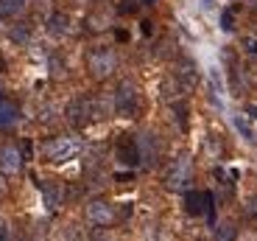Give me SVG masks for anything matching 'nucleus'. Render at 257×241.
<instances>
[{"label": "nucleus", "instance_id": "obj_1", "mask_svg": "<svg viewBox=\"0 0 257 241\" xmlns=\"http://www.w3.org/2000/svg\"><path fill=\"white\" fill-rule=\"evenodd\" d=\"M87 70H90L92 78L103 82L109 78L112 73L117 70V53L112 48H92L90 56H87Z\"/></svg>", "mask_w": 257, "mask_h": 241}, {"label": "nucleus", "instance_id": "obj_2", "mask_svg": "<svg viewBox=\"0 0 257 241\" xmlns=\"http://www.w3.org/2000/svg\"><path fill=\"white\" fill-rule=\"evenodd\" d=\"M115 110L123 118H137L140 112V90L132 78H123L115 90Z\"/></svg>", "mask_w": 257, "mask_h": 241}, {"label": "nucleus", "instance_id": "obj_3", "mask_svg": "<svg viewBox=\"0 0 257 241\" xmlns=\"http://www.w3.org/2000/svg\"><path fill=\"white\" fill-rule=\"evenodd\" d=\"M78 151H81V140H78V137H70V135L53 137V140L45 143L48 163H67V160H73Z\"/></svg>", "mask_w": 257, "mask_h": 241}, {"label": "nucleus", "instance_id": "obj_4", "mask_svg": "<svg viewBox=\"0 0 257 241\" xmlns=\"http://www.w3.org/2000/svg\"><path fill=\"white\" fill-rule=\"evenodd\" d=\"M193 180V166H190V157H176L174 163L168 166L165 171V185L171 191H187V185H190Z\"/></svg>", "mask_w": 257, "mask_h": 241}, {"label": "nucleus", "instance_id": "obj_5", "mask_svg": "<svg viewBox=\"0 0 257 241\" xmlns=\"http://www.w3.org/2000/svg\"><path fill=\"white\" fill-rule=\"evenodd\" d=\"M95 115H98V107H95V101H92V98H87V96L73 98L70 104H67V121H70L76 129L87 126Z\"/></svg>", "mask_w": 257, "mask_h": 241}, {"label": "nucleus", "instance_id": "obj_6", "mask_svg": "<svg viewBox=\"0 0 257 241\" xmlns=\"http://www.w3.org/2000/svg\"><path fill=\"white\" fill-rule=\"evenodd\" d=\"M185 210L190 216H207L215 219V205H212V194L210 191H185Z\"/></svg>", "mask_w": 257, "mask_h": 241}, {"label": "nucleus", "instance_id": "obj_7", "mask_svg": "<svg viewBox=\"0 0 257 241\" xmlns=\"http://www.w3.org/2000/svg\"><path fill=\"white\" fill-rule=\"evenodd\" d=\"M87 222L95 224V227H109L115 222V208L109 202H103V199H92L87 205Z\"/></svg>", "mask_w": 257, "mask_h": 241}, {"label": "nucleus", "instance_id": "obj_8", "mask_svg": "<svg viewBox=\"0 0 257 241\" xmlns=\"http://www.w3.org/2000/svg\"><path fill=\"white\" fill-rule=\"evenodd\" d=\"M137 149H140V163H146L148 169L157 166V160H160V140H157L154 132H143L137 137Z\"/></svg>", "mask_w": 257, "mask_h": 241}, {"label": "nucleus", "instance_id": "obj_9", "mask_svg": "<svg viewBox=\"0 0 257 241\" xmlns=\"http://www.w3.org/2000/svg\"><path fill=\"white\" fill-rule=\"evenodd\" d=\"M115 154L123 166H140V149H137V137L123 135L115 146Z\"/></svg>", "mask_w": 257, "mask_h": 241}, {"label": "nucleus", "instance_id": "obj_10", "mask_svg": "<svg viewBox=\"0 0 257 241\" xmlns=\"http://www.w3.org/2000/svg\"><path fill=\"white\" fill-rule=\"evenodd\" d=\"M23 154H20L14 146H3L0 149V174H17L20 169H23Z\"/></svg>", "mask_w": 257, "mask_h": 241}, {"label": "nucleus", "instance_id": "obj_11", "mask_svg": "<svg viewBox=\"0 0 257 241\" xmlns=\"http://www.w3.org/2000/svg\"><path fill=\"white\" fill-rule=\"evenodd\" d=\"M196 82H199V70H196L193 62L185 59V62L179 65V70H176V85H179V90H193Z\"/></svg>", "mask_w": 257, "mask_h": 241}, {"label": "nucleus", "instance_id": "obj_12", "mask_svg": "<svg viewBox=\"0 0 257 241\" xmlns=\"http://www.w3.org/2000/svg\"><path fill=\"white\" fill-rule=\"evenodd\" d=\"M20 121V107L14 101H6V98H0V129H9Z\"/></svg>", "mask_w": 257, "mask_h": 241}, {"label": "nucleus", "instance_id": "obj_13", "mask_svg": "<svg viewBox=\"0 0 257 241\" xmlns=\"http://www.w3.org/2000/svg\"><path fill=\"white\" fill-rule=\"evenodd\" d=\"M70 31V17L64 12H56L48 17V34H53V37H64V34Z\"/></svg>", "mask_w": 257, "mask_h": 241}, {"label": "nucleus", "instance_id": "obj_14", "mask_svg": "<svg viewBox=\"0 0 257 241\" xmlns=\"http://www.w3.org/2000/svg\"><path fill=\"white\" fill-rule=\"evenodd\" d=\"M28 0H0V20H14L26 12Z\"/></svg>", "mask_w": 257, "mask_h": 241}, {"label": "nucleus", "instance_id": "obj_15", "mask_svg": "<svg viewBox=\"0 0 257 241\" xmlns=\"http://www.w3.org/2000/svg\"><path fill=\"white\" fill-rule=\"evenodd\" d=\"M42 199H45L48 210H56L62 205V188H59V183H42Z\"/></svg>", "mask_w": 257, "mask_h": 241}, {"label": "nucleus", "instance_id": "obj_16", "mask_svg": "<svg viewBox=\"0 0 257 241\" xmlns=\"http://www.w3.org/2000/svg\"><path fill=\"white\" fill-rule=\"evenodd\" d=\"M12 39H14V42H28V39H31V28H28V26H17L12 31Z\"/></svg>", "mask_w": 257, "mask_h": 241}, {"label": "nucleus", "instance_id": "obj_17", "mask_svg": "<svg viewBox=\"0 0 257 241\" xmlns=\"http://www.w3.org/2000/svg\"><path fill=\"white\" fill-rule=\"evenodd\" d=\"M103 23H106V17H101V14H92V17H87V28H92V31H101V28H106Z\"/></svg>", "mask_w": 257, "mask_h": 241}, {"label": "nucleus", "instance_id": "obj_18", "mask_svg": "<svg viewBox=\"0 0 257 241\" xmlns=\"http://www.w3.org/2000/svg\"><path fill=\"white\" fill-rule=\"evenodd\" d=\"M235 126H238V129H240V135H243L246 140H254V137H257L254 132H251L249 126H246V121H243V118H235Z\"/></svg>", "mask_w": 257, "mask_h": 241}, {"label": "nucleus", "instance_id": "obj_19", "mask_svg": "<svg viewBox=\"0 0 257 241\" xmlns=\"http://www.w3.org/2000/svg\"><path fill=\"white\" fill-rule=\"evenodd\" d=\"M174 112H176V121L182 124V129L187 126V121H185V115H187V110H185V104H174Z\"/></svg>", "mask_w": 257, "mask_h": 241}, {"label": "nucleus", "instance_id": "obj_20", "mask_svg": "<svg viewBox=\"0 0 257 241\" xmlns=\"http://www.w3.org/2000/svg\"><path fill=\"white\" fill-rule=\"evenodd\" d=\"M235 238V230H232V224H224V230L218 233V241H232Z\"/></svg>", "mask_w": 257, "mask_h": 241}, {"label": "nucleus", "instance_id": "obj_21", "mask_svg": "<svg viewBox=\"0 0 257 241\" xmlns=\"http://www.w3.org/2000/svg\"><path fill=\"white\" fill-rule=\"evenodd\" d=\"M90 241H112V238H109V235H106V233H103V230H101V227H98V230H95V233H92V235H90Z\"/></svg>", "mask_w": 257, "mask_h": 241}, {"label": "nucleus", "instance_id": "obj_22", "mask_svg": "<svg viewBox=\"0 0 257 241\" xmlns=\"http://www.w3.org/2000/svg\"><path fill=\"white\" fill-rule=\"evenodd\" d=\"M221 28H224V31H232V28H235V26H232V17H229V12H226L224 17H221Z\"/></svg>", "mask_w": 257, "mask_h": 241}, {"label": "nucleus", "instance_id": "obj_23", "mask_svg": "<svg viewBox=\"0 0 257 241\" xmlns=\"http://www.w3.org/2000/svg\"><path fill=\"white\" fill-rule=\"evenodd\" d=\"M0 241H9V227H6L3 219H0Z\"/></svg>", "mask_w": 257, "mask_h": 241}, {"label": "nucleus", "instance_id": "obj_24", "mask_svg": "<svg viewBox=\"0 0 257 241\" xmlns=\"http://www.w3.org/2000/svg\"><path fill=\"white\" fill-rule=\"evenodd\" d=\"M20 154H23V160H28V157H31V143H28V140L23 143V151H20Z\"/></svg>", "mask_w": 257, "mask_h": 241}, {"label": "nucleus", "instance_id": "obj_25", "mask_svg": "<svg viewBox=\"0 0 257 241\" xmlns=\"http://www.w3.org/2000/svg\"><path fill=\"white\" fill-rule=\"evenodd\" d=\"M246 48H249V53H257V39H249V42H246Z\"/></svg>", "mask_w": 257, "mask_h": 241}, {"label": "nucleus", "instance_id": "obj_26", "mask_svg": "<svg viewBox=\"0 0 257 241\" xmlns=\"http://www.w3.org/2000/svg\"><path fill=\"white\" fill-rule=\"evenodd\" d=\"M3 70H6V59L0 56V73H3Z\"/></svg>", "mask_w": 257, "mask_h": 241}, {"label": "nucleus", "instance_id": "obj_27", "mask_svg": "<svg viewBox=\"0 0 257 241\" xmlns=\"http://www.w3.org/2000/svg\"><path fill=\"white\" fill-rule=\"evenodd\" d=\"M249 115H251V118H257V107H249Z\"/></svg>", "mask_w": 257, "mask_h": 241}]
</instances>
